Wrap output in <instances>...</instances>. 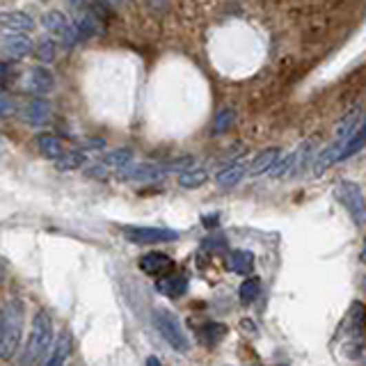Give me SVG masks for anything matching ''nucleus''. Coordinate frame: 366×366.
I'll list each match as a JSON object with an SVG mask.
<instances>
[{
  "label": "nucleus",
  "mask_w": 366,
  "mask_h": 366,
  "mask_svg": "<svg viewBox=\"0 0 366 366\" xmlns=\"http://www.w3.org/2000/svg\"><path fill=\"white\" fill-rule=\"evenodd\" d=\"M51 348H53V318L48 312L39 309L32 318L28 343L23 346V355H21V366H39L51 353Z\"/></svg>",
  "instance_id": "f257e3e1"
},
{
  "label": "nucleus",
  "mask_w": 366,
  "mask_h": 366,
  "mask_svg": "<svg viewBox=\"0 0 366 366\" xmlns=\"http://www.w3.org/2000/svg\"><path fill=\"white\" fill-rule=\"evenodd\" d=\"M23 312L26 307L19 298L7 300L0 309V360L7 362L19 353L21 334H23Z\"/></svg>",
  "instance_id": "f03ea898"
},
{
  "label": "nucleus",
  "mask_w": 366,
  "mask_h": 366,
  "mask_svg": "<svg viewBox=\"0 0 366 366\" xmlns=\"http://www.w3.org/2000/svg\"><path fill=\"white\" fill-rule=\"evenodd\" d=\"M154 325L158 329V334L170 343V348H174L176 353H188L190 341L183 332V325L179 321V316L170 309H156L154 312Z\"/></svg>",
  "instance_id": "7ed1b4c3"
},
{
  "label": "nucleus",
  "mask_w": 366,
  "mask_h": 366,
  "mask_svg": "<svg viewBox=\"0 0 366 366\" xmlns=\"http://www.w3.org/2000/svg\"><path fill=\"white\" fill-rule=\"evenodd\" d=\"M334 197L346 206V211L357 225H366V199L360 185L353 181H339L334 185Z\"/></svg>",
  "instance_id": "20e7f679"
},
{
  "label": "nucleus",
  "mask_w": 366,
  "mask_h": 366,
  "mask_svg": "<svg viewBox=\"0 0 366 366\" xmlns=\"http://www.w3.org/2000/svg\"><path fill=\"white\" fill-rule=\"evenodd\" d=\"M126 238L138 245H158V243H172L179 238V232L163 227H128Z\"/></svg>",
  "instance_id": "39448f33"
},
{
  "label": "nucleus",
  "mask_w": 366,
  "mask_h": 366,
  "mask_svg": "<svg viewBox=\"0 0 366 366\" xmlns=\"http://www.w3.org/2000/svg\"><path fill=\"white\" fill-rule=\"evenodd\" d=\"M44 26L46 30H51L53 34H57V37L62 39L64 46H76L78 41H81V37H78V30L74 23H69V19L64 17L62 12H48L44 17Z\"/></svg>",
  "instance_id": "423d86ee"
},
{
  "label": "nucleus",
  "mask_w": 366,
  "mask_h": 366,
  "mask_svg": "<svg viewBox=\"0 0 366 366\" xmlns=\"http://www.w3.org/2000/svg\"><path fill=\"white\" fill-rule=\"evenodd\" d=\"M329 32V23L323 14H316V17H307L303 23V30H300V39L305 44H321L323 39L327 37Z\"/></svg>",
  "instance_id": "0eeeda50"
},
{
  "label": "nucleus",
  "mask_w": 366,
  "mask_h": 366,
  "mask_svg": "<svg viewBox=\"0 0 366 366\" xmlns=\"http://www.w3.org/2000/svg\"><path fill=\"white\" fill-rule=\"evenodd\" d=\"M23 92H30V94H37V96H46L48 92L53 90V76H51V71L44 69V67H37V69H32L30 74L26 76V81H23Z\"/></svg>",
  "instance_id": "6e6552de"
},
{
  "label": "nucleus",
  "mask_w": 366,
  "mask_h": 366,
  "mask_svg": "<svg viewBox=\"0 0 366 366\" xmlns=\"http://www.w3.org/2000/svg\"><path fill=\"white\" fill-rule=\"evenodd\" d=\"M0 28L7 30L10 34H23V32H30L34 30V21L30 14L26 12H0Z\"/></svg>",
  "instance_id": "1a4fd4ad"
},
{
  "label": "nucleus",
  "mask_w": 366,
  "mask_h": 366,
  "mask_svg": "<svg viewBox=\"0 0 366 366\" xmlns=\"http://www.w3.org/2000/svg\"><path fill=\"white\" fill-rule=\"evenodd\" d=\"M23 117L30 126H46L51 121V103L44 96L32 99L30 103L23 108Z\"/></svg>",
  "instance_id": "9d476101"
},
{
  "label": "nucleus",
  "mask_w": 366,
  "mask_h": 366,
  "mask_svg": "<svg viewBox=\"0 0 366 366\" xmlns=\"http://www.w3.org/2000/svg\"><path fill=\"white\" fill-rule=\"evenodd\" d=\"M156 291L163 293L165 298H181L185 291H188V277L183 275H163L161 279L156 282Z\"/></svg>",
  "instance_id": "9b49d317"
},
{
  "label": "nucleus",
  "mask_w": 366,
  "mask_h": 366,
  "mask_svg": "<svg viewBox=\"0 0 366 366\" xmlns=\"http://www.w3.org/2000/svg\"><path fill=\"white\" fill-rule=\"evenodd\" d=\"M346 142L348 140H336L332 142L325 152H321L318 156H316V165H314V174L316 176H321L323 172H327L332 165L339 163V158H341V152H343V147H346Z\"/></svg>",
  "instance_id": "f8f14e48"
},
{
  "label": "nucleus",
  "mask_w": 366,
  "mask_h": 366,
  "mask_svg": "<svg viewBox=\"0 0 366 366\" xmlns=\"http://www.w3.org/2000/svg\"><path fill=\"white\" fill-rule=\"evenodd\" d=\"M172 265H174L172 259L163 252H149L140 259V270L147 272V275H154V277L165 275L167 270H172Z\"/></svg>",
  "instance_id": "ddd939ff"
},
{
  "label": "nucleus",
  "mask_w": 366,
  "mask_h": 366,
  "mask_svg": "<svg viewBox=\"0 0 366 366\" xmlns=\"http://www.w3.org/2000/svg\"><path fill=\"white\" fill-rule=\"evenodd\" d=\"M34 51L32 41L26 37V34H12L3 41V53L10 57V60H23L26 55H30Z\"/></svg>",
  "instance_id": "4468645a"
},
{
  "label": "nucleus",
  "mask_w": 366,
  "mask_h": 366,
  "mask_svg": "<svg viewBox=\"0 0 366 366\" xmlns=\"http://www.w3.org/2000/svg\"><path fill=\"white\" fill-rule=\"evenodd\" d=\"M163 172L165 170L156 163H140L126 167L124 179H128V181H156V179L163 176Z\"/></svg>",
  "instance_id": "2eb2a0df"
},
{
  "label": "nucleus",
  "mask_w": 366,
  "mask_h": 366,
  "mask_svg": "<svg viewBox=\"0 0 366 366\" xmlns=\"http://www.w3.org/2000/svg\"><path fill=\"white\" fill-rule=\"evenodd\" d=\"M279 158H282V149L279 147H270V149H263V152L259 154L252 161V165H250V176H256V174H263V172H268L272 165H275Z\"/></svg>",
  "instance_id": "dca6fc26"
},
{
  "label": "nucleus",
  "mask_w": 366,
  "mask_h": 366,
  "mask_svg": "<svg viewBox=\"0 0 366 366\" xmlns=\"http://www.w3.org/2000/svg\"><path fill=\"white\" fill-rule=\"evenodd\" d=\"M227 265L229 270L238 272V275H250L254 268V254L247 252V250H234V252H229Z\"/></svg>",
  "instance_id": "f3484780"
},
{
  "label": "nucleus",
  "mask_w": 366,
  "mask_h": 366,
  "mask_svg": "<svg viewBox=\"0 0 366 366\" xmlns=\"http://www.w3.org/2000/svg\"><path fill=\"white\" fill-rule=\"evenodd\" d=\"M69 353H71V336L64 332L60 339H57L55 348H51V353H48L46 366H64V364H67Z\"/></svg>",
  "instance_id": "a211bd4d"
},
{
  "label": "nucleus",
  "mask_w": 366,
  "mask_h": 366,
  "mask_svg": "<svg viewBox=\"0 0 366 366\" xmlns=\"http://www.w3.org/2000/svg\"><path fill=\"white\" fill-rule=\"evenodd\" d=\"M37 145H39V152L44 154L46 158H51V161H60V158L64 156L62 142L53 133H41L37 138Z\"/></svg>",
  "instance_id": "6ab92c4d"
},
{
  "label": "nucleus",
  "mask_w": 366,
  "mask_h": 366,
  "mask_svg": "<svg viewBox=\"0 0 366 366\" xmlns=\"http://www.w3.org/2000/svg\"><path fill=\"white\" fill-rule=\"evenodd\" d=\"M245 167L243 165H232V167H227V170H222L218 176H215V183L220 185V188H225V190H229V188H234V185H238L241 183V179L245 176Z\"/></svg>",
  "instance_id": "aec40b11"
},
{
  "label": "nucleus",
  "mask_w": 366,
  "mask_h": 366,
  "mask_svg": "<svg viewBox=\"0 0 366 366\" xmlns=\"http://www.w3.org/2000/svg\"><path fill=\"white\" fill-rule=\"evenodd\" d=\"M225 334H227V327L220 325V323H206V325L199 327V339L209 348L218 346V343L225 339Z\"/></svg>",
  "instance_id": "412c9836"
},
{
  "label": "nucleus",
  "mask_w": 366,
  "mask_h": 366,
  "mask_svg": "<svg viewBox=\"0 0 366 366\" xmlns=\"http://www.w3.org/2000/svg\"><path fill=\"white\" fill-rule=\"evenodd\" d=\"M362 119V110L360 108H355V110H350L346 117H343V121L339 126H336V140H348L350 135L355 133L357 124H360Z\"/></svg>",
  "instance_id": "4be33fe9"
},
{
  "label": "nucleus",
  "mask_w": 366,
  "mask_h": 366,
  "mask_svg": "<svg viewBox=\"0 0 366 366\" xmlns=\"http://www.w3.org/2000/svg\"><path fill=\"white\" fill-rule=\"evenodd\" d=\"M133 161V152L131 149H114L112 154H108L101 158V163L108 170H124L128 167V163Z\"/></svg>",
  "instance_id": "5701e85b"
},
{
  "label": "nucleus",
  "mask_w": 366,
  "mask_h": 366,
  "mask_svg": "<svg viewBox=\"0 0 366 366\" xmlns=\"http://www.w3.org/2000/svg\"><path fill=\"white\" fill-rule=\"evenodd\" d=\"M364 145H366V121L362 124V128H360V131H355V133H353V135H350V138H348L346 147H343V152H341L339 163H341V161H348V158L353 156V154H357V152H360V149H362Z\"/></svg>",
  "instance_id": "b1692460"
},
{
  "label": "nucleus",
  "mask_w": 366,
  "mask_h": 366,
  "mask_svg": "<svg viewBox=\"0 0 366 366\" xmlns=\"http://www.w3.org/2000/svg\"><path fill=\"white\" fill-rule=\"evenodd\" d=\"M259 293H261V282L256 277H250V279H245V282L241 284L238 298H241L243 305H250V303H254V300L259 298Z\"/></svg>",
  "instance_id": "393cba45"
},
{
  "label": "nucleus",
  "mask_w": 366,
  "mask_h": 366,
  "mask_svg": "<svg viewBox=\"0 0 366 366\" xmlns=\"http://www.w3.org/2000/svg\"><path fill=\"white\" fill-rule=\"evenodd\" d=\"M204 181H206V172L204 170H185V172L179 174V185H181V188H188V190L199 188Z\"/></svg>",
  "instance_id": "a878e982"
},
{
  "label": "nucleus",
  "mask_w": 366,
  "mask_h": 366,
  "mask_svg": "<svg viewBox=\"0 0 366 366\" xmlns=\"http://www.w3.org/2000/svg\"><path fill=\"white\" fill-rule=\"evenodd\" d=\"M234 119H236V112L232 110V108H225V110H220L218 117H215V121H213V133L215 135L227 133L229 128L234 126Z\"/></svg>",
  "instance_id": "bb28decb"
},
{
  "label": "nucleus",
  "mask_w": 366,
  "mask_h": 366,
  "mask_svg": "<svg viewBox=\"0 0 366 366\" xmlns=\"http://www.w3.org/2000/svg\"><path fill=\"white\" fill-rule=\"evenodd\" d=\"M34 55H37V60H39L41 64L53 62V57H55V41H53L51 37L39 39V41H37V48H34Z\"/></svg>",
  "instance_id": "cd10ccee"
},
{
  "label": "nucleus",
  "mask_w": 366,
  "mask_h": 366,
  "mask_svg": "<svg viewBox=\"0 0 366 366\" xmlns=\"http://www.w3.org/2000/svg\"><path fill=\"white\" fill-rule=\"evenodd\" d=\"M83 163H85V154L74 149V152H69L67 156H62L60 161H57V170H78Z\"/></svg>",
  "instance_id": "c85d7f7f"
},
{
  "label": "nucleus",
  "mask_w": 366,
  "mask_h": 366,
  "mask_svg": "<svg viewBox=\"0 0 366 366\" xmlns=\"http://www.w3.org/2000/svg\"><path fill=\"white\" fill-rule=\"evenodd\" d=\"M17 112V101L12 99V94L0 92V117H12Z\"/></svg>",
  "instance_id": "c756f323"
},
{
  "label": "nucleus",
  "mask_w": 366,
  "mask_h": 366,
  "mask_svg": "<svg viewBox=\"0 0 366 366\" xmlns=\"http://www.w3.org/2000/svg\"><path fill=\"white\" fill-rule=\"evenodd\" d=\"M69 5L74 7L76 12H81V10H85V7H88V0H69Z\"/></svg>",
  "instance_id": "7c9ffc66"
},
{
  "label": "nucleus",
  "mask_w": 366,
  "mask_h": 366,
  "mask_svg": "<svg viewBox=\"0 0 366 366\" xmlns=\"http://www.w3.org/2000/svg\"><path fill=\"white\" fill-rule=\"evenodd\" d=\"M145 366H163V362L158 360V357H147V364Z\"/></svg>",
  "instance_id": "2f4dec72"
},
{
  "label": "nucleus",
  "mask_w": 366,
  "mask_h": 366,
  "mask_svg": "<svg viewBox=\"0 0 366 366\" xmlns=\"http://www.w3.org/2000/svg\"><path fill=\"white\" fill-rule=\"evenodd\" d=\"M243 327H247L245 332H254V329H256V325H254L252 321H243Z\"/></svg>",
  "instance_id": "473e14b6"
},
{
  "label": "nucleus",
  "mask_w": 366,
  "mask_h": 366,
  "mask_svg": "<svg viewBox=\"0 0 366 366\" xmlns=\"http://www.w3.org/2000/svg\"><path fill=\"white\" fill-rule=\"evenodd\" d=\"M360 259H362V263H366V238H364V245H362V252H360Z\"/></svg>",
  "instance_id": "72a5a7b5"
},
{
  "label": "nucleus",
  "mask_w": 366,
  "mask_h": 366,
  "mask_svg": "<svg viewBox=\"0 0 366 366\" xmlns=\"http://www.w3.org/2000/svg\"><path fill=\"white\" fill-rule=\"evenodd\" d=\"M218 222V215H213V218H204V225H215Z\"/></svg>",
  "instance_id": "f704fd0d"
},
{
  "label": "nucleus",
  "mask_w": 366,
  "mask_h": 366,
  "mask_svg": "<svg viewBox=\"0 0 366 366\" xmlns=\"http://www.w3.org/2000/svg\"><path fill=\"white\" fill-rule=\"evenodd\" d=\"M101 3H105V5H110V7H114V5H119L121 0H101Z\"/></svg>",
  "instance_id": "c9c22d12"
},
{
  "label": "nucleus",
  "mask_w": 366,
  "mask_h": 366,
  "mask_svg": "<svg viewBox=\"0 0 366 366\" xmlns=\"http://www.w3.org/2000/svg\"><path fill=\"white\" fill-rule=\"evenodd\" d=\"M0 282H3V268H0Z\"/></svg>",
  "instance_id": "e433bc0d"
}]
</instances>
